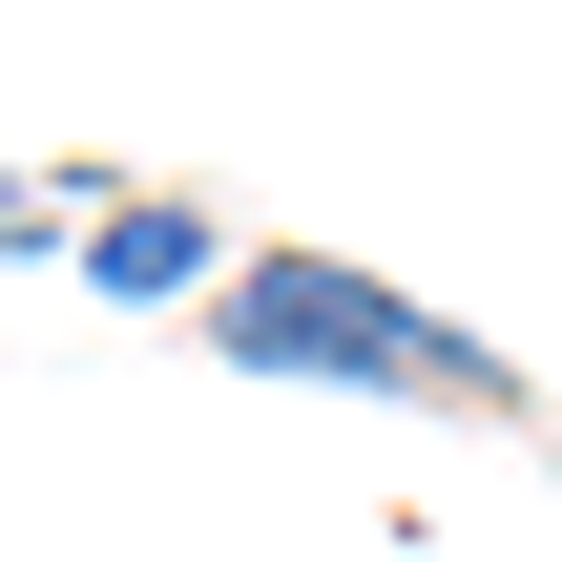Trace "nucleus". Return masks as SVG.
Segmentation results:
<instances>
[{
  "instance_id": "f257e3e1",
  "label": "nucleus",
  "mask_w": 562,
  "mask_h": 562,
  "mask_svg": "<svg viewBox=\"0 0 562 562\" xmlns=\"http://www.w3.org/2000/svg\"><path fill=\"white\" fill-rule=\"evenodd\" d=\"M209 334H229V375H313V396H438V417H521V375H501L459 313H417V292H375V271H334V250H229Z\"/></svg>"
},
{
  "instance_id": "f03ea898",
  "label": "nucleus",
  "mask_w": 562,
  "mask_h": 562,
  "mask_svg": "<svg viewBox=\"0 0 562 562\" xmlns=\"http://www.w3.org/2000/svg\"><path fill=\"white\" fill-rule=\"evenodd\" d=\"M83 271H104V292H146V313H167V292L209 313V292H229V229H209V209H104V229H83Z\"/></svg>"
},
{
  "instance_id": "7ed1b4c3",
  "label": "nucleus",
  "mask_w": 562,
  "mask_h": 562,
  "mask_svg": "<svg viewBox=\"0 0 562 562\" xmlns=\"http://www.w3.org/2000/svg\"><path fill=\"white\" fill-rule=\"evenodd\" d=\"M21 250H63V209H42V188L0 167V271H21Z\"/></svg>"
},
{
  "instance_id": "20e7f679",
  "label": "nucleus",
  "mask_w": 562,
  "mask_h": 562,
  "mask_svg": "<svg viewBox=\"0 0 562 562\" xmlns=\"http://www.w3.org/2000/svg\"><path fill=\"white\" fill-rule=\"evenodd\" d=\"M542 459H562V438H542Z\"/></svg>"
}]
</instances>
